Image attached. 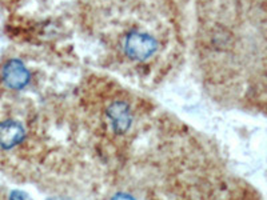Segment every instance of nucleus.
<instances>
[{
	"label": "nucleus",
	"mask_w": 267,
	"mask_h": 200,
	"mask_svg": "<svg viewBox=\"0 0 267 200\" xmlns=\"http://www.w3.org/2000/svg\"><path fill=\"white\" fill-rule=\"evenodd\" d=\"M186 0H78L80 23L111 70L142 84L166 79L184 48Z\"/></svg>",
	"instance_id": "obj_1"
},
{
	"label": "nucleus",
	"mask_w": 267,
	"mask_h": 200,
	"mask_svg": "<svg viewBox=\"0 0 267 200\" xmlns=\"http://www.w3.org/2000/svg\"><path fill=\"white\" fill-rule=\"evenodd\" d=\"M227 200H262L260 196L258 195V192L252 190L250 186L243 184V186H238L234 191L231 192V195L228 196Z\"/></svg>",
	"instance_id": "obj_2"
}]
</instances>
